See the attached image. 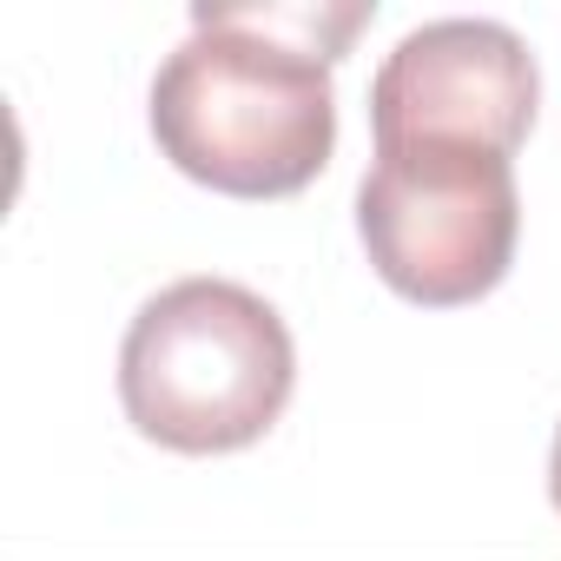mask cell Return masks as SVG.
Segmentation results:
<instances>
[{
    "instance_id": "3",
    "label": "cell",
    "mask_w": 561,
    "mask_h": 561,
    "mask_svg": "<svg viewBox=\"0 0 561 561\" xmlns=\"http://www.w3.org/2000/svg\"><path fill=\"white\" fill-rule=\"evenodd\" d=\"M515 165L482 146H390L357 192V238L377 277L423 311L489 298L515 264Z\"/></svg>"
},
{
    "instance_id": "5",
    "label": "cell",
    "mask_w": 561,
    "mask_h": 561,
    "mask_svg": "<svg viewBox=\"0 0 561 561\" xmlns=\"http://www.w3.org/2000/svg\"><path fill=\"white\" fill-rule=\"evenodd\" d=\"M548 489H554V508H561V436H554V462H548Z\"/></svg>"
},
{
    "instance_id": "4",
    "label": "cell",
    "mask_w": 561,
    "mask_h": 561,
    "mask_svg": "<svg viewBox=\"0 0 561 561\" xmlns=\"http://www.w3.org/2000/svg\"><path fill=\"white\" fill-rule=\"evenodd\" d=\"M535 54L495 21H430L416 27L370 87L377 152L390 146H482L515 159L535 126Z\"/></svg>"
},
{
    "instance_id": "2",
    "label": "cell",
    "mask_w": 561,
    "mask_h": 561,
    "mask_svg": "<svg viewBox=\"0 0 561 561\" xmlns=\"http://www.w3.org/2000/svg\"><path fill=\"white\" fill-rule=\"evenodd\" d=\"M298 383L291 331L257 291L185 277L146 298L119 344L126 423L179 456L251 449L285 416Z\"/></svg>"
},
{
    "instance_id": "1",
    "label": "cell",
    "mask_w": 561,
    "mask_h": 561,
    "mask_svg": "<svg viewBox=\"0 0 561 561\" xmlns=\"http://www.w3.org/2000/svg\"><path fill=\"white\" fill-rule=\"evenodd\" d=\"M364 8H198L152 80L159 152L225 198H291L337 146L331 60Z\"/></svg>"
}]
</instances>
